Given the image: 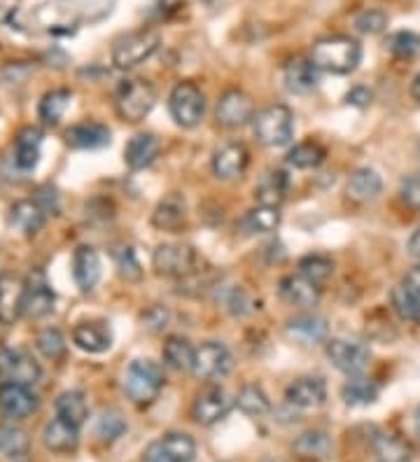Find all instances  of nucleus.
Listing matches in <instances>:
<instances>
[{
    "mask_svg": "<svg viewBox=\"0 0 420 462\" xmlns=\"http://www.w3.org/2000/svg\"><path fill=\"white\" fill-rule=\"evenodd\" d=\"M311 61L318 70L331 75H350L362 61V47L348 35H327L315 40L311 50Z\"/></svg>",
    "mask_w": 420,
    "mask_h": 462,
    "instance_id": "obj_1",
    "label": "nucleus"
},
{
    "mask_svg": "<svg viewBox=\"0 0 420 462\" xmlns=\"http://www.w3.org/2000/svg\"><path fill=\"white\" fill-rule=\"evenodd\" d=\"M252 134L266 147H285L294 138V115L287 106H269L252 119Z\"/></svg>",
    "mask_w": 420,
    "mask_h": 462,
    "instance_id": "obj_2",
    "label": "nucleus"
},
{
    "mask_svg": "<svg viewBox=\"0 0 420 462\" xmlns=\"http://www.w3.org/2000/svg\"><path fill=\"white\" fill-rule=\"evenodd\" d=\"M122 388L134 404H152L163 388L162 366L152 360H134L124 372Z\"/></svg>",
    "mask_w": 420,
    "mask_h": 462,
    "instance_id": "obj_3",
    "label": "nucleus"
},
{
    "mask_svg": "<svg viewBox=\"0 0 420 462\" xmlns=\"http://www.w3.org/2000/svg\"><path fill=\"white\" fill-rule=\"evenodd\" d=\"M157 103V89L147 79H124L115 94V110L129 125H138Z\"/></svg>",
    "mask_w": 420,
    "mask_h": 462,
    "instance_id": "obj_4",
    "label": "nucleus"
},
{
    "mask_svg": "<svg viewBox=\"0 0 420 462\" xmlns=\"http://www.w3.org/2000/svg\"><path fill=\"white\" fill-rule=\"evenodd\" d=\"M159 42H162V38H159L157 31L152 29L122 35L112 47V63L119 70H134L159 50Z\"/></svg>",
    "mask_w": 420,
    "mask_h": 462,
    "instance_id": "obj_5",
    "label": "nucleus"
},
{
    "mask_svg": "<svg viewBox=\"0 0 420 462\" xmlns=\"http://www.w3.org/2000/svg\"><path fill=\"white\" fill-rule=\"evenodd\" d=\"M168 110L175 125L182 129H196L206 115V97L194 82H178L168 97Z\"/></svg>",
    "mask_w": 420,
    "mask_h": 462,
    "instance_id": "obj_6",
    "label": "nucleus"
},
{
    "mask_svg": "<svg viewBox=\"0 0 420 462\" xmlns=\"http://www.w3.org/2000/svg\"><path fill=\"white\" fill-rule=\"evenodd\" d=\"M152 269L163 278H185L196 271V250L190 243H162L152 253Z\"/></svg>",
    "mask_w": 420,
    "mask_h": 462,
    "instance_id": "obj_7",
    "label": "nucleus"
},
{
    "mask_svg": "<svg viewBox=\"0 0 420 462\" xmlns=\"http://www.w3.org/2000/svg\"><path fill=\"white\" fill-rule=\"evenodd\" d=\"M231 366H234L231 350L219 341H206L196 348L191 374L199 381H219L231 372Z\"/></svg>",
    "mask_w": 420,
    "mask_h": 462,
    "instance_id": "obj_8",
    "label": "nucleus"
},
{
    "mask_svg": "<svg viewBox=\"0 0 420 462\" xmlns=\"http://www.w3.org/2000/svg\"><path fill=\"white\" fill-rule=\"evenodd\" d=\"M42 376V369L31 353L23 348H3L0 350V378L3 383L35 385Z\"/></svg>",
    "mask_w": 420,
    "mask_h": 462,
    "instance_id": "obj_9",
    "label": "nucleus"
},
{
    "mask_svg": "<svg viewBox=\"0 0 420 462\" xmlns=\"http://www.w3.org/2000/svg\"><path fill=\"white\" fill-rule=\"evenodd\" d=\"M325 353L331 365L346 376H359V374L367 372L371 362L369 348L364 344H358V341H350V338H331V341H327Z\"/></svg>",
    "mask_w": 420,
    "mask_h": 462,
    "instance_id": "obj_10",
    "label": "nucleus"
},
{
    "mask_svg": "<svg viewBox=\"0 0 420 462\" xmlns=\"http://www.w3.org/2000/svg\"><path fill=\"white\" fill-rule=\"evenodd\" d=\"M196 444L190 434L168 432L152 441L143 453L145 462H194Z\"/></svg>",
    "mask_w": 420,
    "mask_h": 462,
    "instance_id": "obj_11",
    "label": "nucleus"
},
{
    "mask_svg": "<svg viewBox=\"0 0 420 462\" xmlns=\"http://www.w3.org/2000/svg\"><path fill=\"white\" fill-rule=\"evenodd\" d=\"M215 119L224 129H241L255 119V103L241 89L224 91L215 106Z\"/></svg>",
    "mask_w": 420,
    "mask_h": 462,
    "instance_id": "obj_12",
    "label": "nucleus"
},
{
    "mask_svg": "<svg viewBox=\"0 0 420 462\" xmlns=\"http://www.w3.org/2000/svg\"><path fill=\"white\" fill-rule=\"evenodd\" d=\"M231 406H234V402L227 395V390L219 388V385H208L191 402V418H194V423L208 428V425H215L222 418H227Z\"/></svg>",
    "mask_w": 420,
    "mask_h": 462,
    "instance_id": "obj_13",
    "label": "nucleus"
},
{
    "mask_svg": "<svg viewBox=\"0 0 420 462\" xmlns=\"http://www.w3.org/2000/svg\"><path fill=\"white\" fill-rule=\"evenodd\" d=\"M38 411V397L28 385H0V416L10 423H22Z\"/></svg>",
    "mask_w": 420,
    "mask_h": 462,
    "instance_id": "obj_14",
    "label": "nucleus"
},
{
    "mask_svg": "<svg viewBox=\"0 0 420 462\" xmlns=\"http://www.w3.org/2000/svg\"><path fill=\"white\" fill-rule=\"evenodd\" d=\"M54 290L50 288L45 273L33 271L26 278V292H23V316L28 320H40V318L50 316L54 310Z\"/></svg>",
    "mask_w": 420,
    "mask_h": 462,
    "instance_id": "obj_15",
    "label": "nucleus"
},
{
    "mask_svg": "<svg viewBox=\"0 0 420 462\" xmlns=\"http://www.w3.org/2000/svg\"><path fill=\"white\" fill-rule=\"evenodd\" d=\"M287 404L299 409V411H313L318 406L325 404L327 385L320 376H302L292 381L285 390Z\"/></svg>",
    "mask_w": 420,
    "mask_h": 462,
    "instance_id": "obj_16",
    "label": "nucleus"
},
{
    "mask_svg": "<svg viewBox=\"0 0 420 462\" xmlns=\"http://www.w3.org/2000/svg\"><path fill=\"white\" fill-rule=\"evenodd\" d=\"M23 292H26V281L14 273H3L0 276V325H14L19 316H23Z\"/></svg>",
    "mask_w": 420,
    "mask_h": 462,
    "instance_id": "obj_17",
    "label": "nucleus"
},
{
    "mask_svg": "<svg viewBox=\"0 0 420 462\" xmlns=\"http://www.w3.org/2000/svg\"><path fill=\"white\" fill-rule=\"evenodd\" d=\"M247 164H250V154L243 143H227L213 154V173L224 182L238 180L246 173Z\"/></svg>",
    "mask_w": 420,
    "mask_h": 462,
    "instance_id": "obj_18",
    "label": "nucleus"
},
{
    "mask_svg": "<svg viewBox=\"0 0 420 462\" xmlns=\"http://www.w3.org/2000/svg\"><path fill=\"white\" fill-rule=\"evenodd\" d=\"M287 337L294 338L297 344L313 346L327 341V334H330V322L327 318L318 316V313H302V316H294L287 320Z\"/></svg>",
    "mask_w": 420,
    "mask_h": 462,
    "instance_id": "obj_19",
    "label": "nucleus"
},
{
    "mask_svg": "<svg viewBox=\"0 0 420 462\" xmlns=\"http://www.w3.org/2000/svg\"><path fill=\"white\" fill-rule=\"evenodd\" d=\"M280 297L297 309H313L320 301V285L308 281L302 273H292L280 281Z\"/></svg>",
    "mask_w": 420,
    "mask_h": 462,
    "instance_id": "obj_20",
    "label": "nucleus"
},
{
    "mask_svg": "<svg viewBox=\"0 0 420 462\" xmlns=\"http://www.w3.org/2000/svg\"><path fill=\"white\" fill-rule=\"evenodd\" d=\"M283 82L290 94H308L318 87V68L311 59L294 57L283 68Z\"/></svg>",
    "mask_w": 420,
    "mask_h": 462,
    "instance_id": "obj_21",
    "label": "nucleus"
},
{
    "mask_svg": "<svg viewBox=\"0 0 420 462\" xmlns=\"http://www.w3.org/2000/svg\"><path fill=\"white\" fill-rule=\"evenodd\" d=\"M73 344L84 353H91V356L106 353L112 346L110 328H106V322H78L73 328Z\"/></svg>",
    "mask_w": 420,
    "mask_h": 462,
    "instance_id": "obj_22",
    "label": "nucleus"
},
{
    "mask_svg": "<svg viewBox=\"0 0 420 462\" xmlns=\"http://www.w3.org/2000/svg\"><path fill=\"white\" fill-rule=\"evenodd\" d=\"M187 222V201L182 194L171 192L157 203L152 213V225L159 231H178Z\"/></svg>",
    "mask_w": 420,
    "mask_h": 462,
    "instance_id": "obj_23",
    "label": "nucleus"
},
{
    "mask_svg": "<svg viewBox=\"0 0 420 462\" xmlns=\"http://www.w3.org/2000/svg\"><path fill=\"white\" fill-rule=\"evenodd\" d=\"M162 152V143L154 134H135L124 147V162L134 171H143Z\"/></svg>",
    "mask_w": 420,
    "mask_h": 462,
    "instance_id": "obj_24",
    "label": "nucleus"
},
{
    "mask_svg": "<svg viewBox=\"0 0 420 462\" xmlns=\"http://www.w3.org/2000/svg\"><path fill=\"white\" fill-rule=\"evenodd\" d=\"M73 276L82 292H91L101 281V257L91 245H79L73 254Z\"/></svg>",
    "mask_w": 420,
    "mask_h": 462,
    "instance_id": "obj_25",
    "label": "nucleus"
},
{
    "mask_svg": "<svg viewBox=\"0 0 420 462\" xmlns=\"http://www.w3.org/2000/svg\"><path fill=\"white\" fill-rule=\"evenodd\" d=\"M66 143L75 150H98L110 143V129L101 122H79L66 131Z\"/></svg>",
    "mask_w": 420,
    "mask_h": 462,
    "instance_id": "obj_26",
    "label": "nucleus"
},
{
    "mask_svg": "<svg viewBox=\"0 0 420 462\" xmlns=\"http://www.w3.org/2000/svg\"><path fill=\"white\" fill-rule=\"evenodd\" d=\"M42 444L51 453H73L79 444V428L54 418L42 430Z\"/></svg>",
    "mask_w": 420,
    "mask_h": 462,
    "instance_id": "obj_27",
    "label": "nucleus"
},
{
    "mask_svg": "<svg viewBox=\"0 0 420 462\" xmlns=\"http://www.w3.org/2000/svg\"><path fill=\"white\" fill-rule=\"evenodd\" d=\"M383 189L381 175L374 169H358L346 182V197L355 203H369L378 199Z\"/></svg>",
    "mask_w": 420,
    "mask_h": 462,
    "instance_id": "obj_28",
    "label": "nucleus"
},
{
    "mask_svg": "<svg viewBox=\"0 0 420 462\" xmlns=\"http://www.w3.org/2000/svg\"><path fill=\"white\" fill-rule=\"evenodd\" d=\"M287 189H290V178H287L285 171L275 169L262 175V180L255 187V199H257L259 206L280 208V203L287 197Z\"/></svg>",
    "mask_w": 420,
    "mask_h": 462,
    "instance_id": "obj_29",
    "label": "nucleus"
},
{
    "mask_svg": "<svg viewBox=\"0 0 420 462\" xmlns=\"http://www.w3.org/2000/svg\"><path fill=\"white\" fill-rule=\"evenodd\" d=\"M7 222H10V226L22 231L23 236H35L45 225V210L40 208L38 201H19L10 208Z\"/></svg>",
    "mask_w": 420,
    "mask_h": 462,
    "instance_id": "obj_30",
    "label": "nucleus"
},
{
    "mask_svg": "<svg viewBox=\"0 0 420 462\" xmlns=\"http://www.w3.org/2000/svg\"><path fill=\"white\" fill-rule=\"evenodd\" d=\"M31 456V439L17 425H0V457L5 462H26Z\"/></svg>",
    "mask_w": 420,
    "mask_h": 462,
    "instance_id": "obj_31",
    "label": "nucleus"
},
{
    "mask_svg": "<svg viewBox=\"0 0 420 462\" xmlns=\"http://www.w3.org/2000/svg\"><path fill=\"white\" fill-rule=\"evenodd\" d=\"M40 147H42V134L33 126L19 131L17 141H14V164L22 171H33L38 166Z\"/></svg>",
    "mask_w": 420,
    "mask_h": 462,
    "instance_id": "obj_32",
    "label": "nucleus"
},
{
    "mask_svg": "<svg viewBox=\"0 0 420 462\" xmlns=\"http://www.w3.org/2000/svg\"><path fill=\"white\" fill-rule=\"evenodd\" d=\"M292 451L303 460H327L331 456V439L330 434L322 430H311V432L299 434L297 441L292 444Z\"/></svg>",
    "mask_w": 420,
    "mask_h": 462,
    "instance_id": "obj_33",
    "label": "nucleus"
},
{
    "mask_svg": "<svg viewBox=\"0 0 420 462\" xmlns=\"http://www.w3.org/2000/svg\"><path fill=\"white\" fill-rule=\"evenodd\" d=\"M56 418H61L66 423L82 428L84 420L89 418V409H87V400L79 390H66L56 397Z\"/></svg>",
    "mask_w": 420,
    "mask_h": 462,
    "instance_id": "obj_34",
    "label": "nucleus"
},
{
    "mask_svg": "<svg viewBox=\"0 0 420 462\" xmlns=\"http://www.w3.org/2000/svg\"><path fill=\"white\" fill-rule=\"evenodd\" d=\"M196 348L190 344L185 337H168L163 344V362L175 372H191V362H194Z\"/></svg>",
    "mask_w": 420,
    "mask_h": 462,
    "instance_id": "obj_35",
    "label": "nucleus"
},
{
    "mask_svg": "<svg viewBox=\"0 0 420 462\" xmlns=\"http://www.w3.org/2000/svg\"><path fill=\"white\" fill-rule=\"evenodd\" d=\"M241 225L252 236L271 234L280 225V210L274 208V206H255L252 210H247Z\"/></svg>",
    "mask_w": 420,
    "mask_h": 462,
    "instance_id": "obj_36",
    "label": "nucleus"
},
{
    "mask_svg": "<svg viewBox=\"0 0 420 462\" xmlns=\"http://www.w3.org/2000/svg\"><path fill=\"white\" fill-rule=\"evenodd\" d=\"M325 157H327L325 147L318 145V143L313 141H306L294 145L290 152H287V164H290L292 169H299V171L318 169V166L325 162Z\"/></svg>",
    "mask_w": 420,
    "mask_h": 462,
    "instance_id": "obj_37",
    "label": "nucleus"
},
{
    "mask_svg": "<svg viewBox=\"0 0 420 462\" xmlns=\"http://www.w3.org/2000/svg\"><path fill=\"white\" fill-rule=\"evenodd\" d=\"M236 406H238L246 416H252V418L266 416V413L271 411V402L269 397H266V393H264L259 385H252V383L243 385L238 397H236Z\"/></svg>",
    "mask_w": 420,
    "mask_h": 462,
    "instance_id": "obj_38",
    "label": "nucleus"
},
{
    "mask_svg": "<svg viewBox=\"0 0 420 462\" xmlns=\"http://www.w3.org/2000/svg\"><path fill=\"white\" fill-rule=\"evenodd\" d=\"M218 301H222L224 309L229 310L231 316L236 318L250 316L252 310H255L250 294L243 288H238V285H224V288L218 285Z\"/></svg>",
    "mask_w": 420,
    "mask_h": 462,
    "instance_id": "obj_39",
    "label": "nucleus"
},
{
    "mask_svg": "<svg viewBox=\"0 0 420 462\" xmlns=\"http://www.w3.org/2000/svg\"><path fill=\"white\" fill-rule=\"evenodd\" d=\"M70 97L73 94L68 89H54L45 94L42 101H40V119L45 125H59V119L66 115L68 106H70Z\"/></svg>",
    "mask_w": 420,
    "mask_h": 462,
    "instance_id": "obj_40",
    "label": "nucleus"
},
{
    "mask_svg": "<svg viewBox=\"0 0 420 462\" xmlns=\"http://www.w3.org/2000/svg\"><path fill=\"white\" fill-rule=\"evenodd\" d=\"M299 273L306 276L308 281H313L315 285H322L325 281H330V276L334 273V262L327 254H306L299 260Z\"/></svg>",
    "mask_w": 420,
    "mask_h": 462,
    "instance_id": "obj_41",
    "label": "nucleus"
},
{
    "mask_svg": "<svg viewBox=\"0 0 420 462\" xmlns=\"http://www.w3.org/2000/svg\"><path fill=\"white\" fill-rule=\"evenodd\" d=\"M376 397H378V388L371 383L369 378L353 376L343 385V400L350 406H367L376 402Z\"/></svg>",
    "mask_w": 420,
    "mask_h": 462,
    "instance_id": "obj_42",
    "label": "nucleus"
},
{
    "mask_svg": "<svg viewBox=\"0 0 420 462\" xmlns=\"http://www.w3.org/2000/svg\"><path fill=\"white\" fill-rule=\"evenodd\" d=\"M35 348L47 360H61L66 356V337L59 329L47 328L35 337Z\"/></svg>",
    "mask_w": 420,
    "mask_h": 462,
    "instance_id": "obj_43",
    "label": "nucleus"
},
{
    "mask_svg": "<svg viewBox=\"0 0 420 462\" xmlns=\"http://www.w3.org/2000/svg\"><path fill=\"white\" fill-rule=\"evenodd\" d=\"M124 432H126V423L122 413L115 409H103L101 416L96 418V437L101 441H115Z\"/></svg>",
    "mask_w": 420,
    "mask_h": 462,
    "instance_id": "obj_44",
    "label": "nucleus"
},
{
    "mask_svg": "<svg viewBox=\"0 0 420 462\" xmlns=\"http://www.w3.org/2000/svg\"><path fill=\"white\" fill-rule=\"evenodd\" d=\"M115 264H117L119 276L129 282H138L143 278V266H140L138 257H135L131 245H119L115 250Z\"/></svg>",
    "mask_w": 420,
    "mask_h": 462,
    "instance_id": "obj_45",
    "label": "nucleus"
},
{
    "mask_svg": "<svg viewBox=\"0 0 420 462\" xmlns=\"http://www.w3.org/2000/svg\"><path fill=\"white\" fill-rule=\"evenodd\" d=\"M387 47L397 57L415 59L420 57V35L414 31H399V33H392L387 38Z\"/></svg>",
    "mask_w": 420,
    "mask_h": 462,
    "instance_id": "obj_46",
    "label": "nucleus"
},
{
    "mask_svg": "<svg viewBox=\"0 0 420 462\" xmlns=\"http://www.w3.org/2000/svg\"><path fill=\"white\" fill-rule=\"evenodd\" d=\"M387 14L383 10H374V7H369V10H362L358 14V17L353 19L355 29L359 31L362 35H378L383 33V31L387 29Z\"/></svg>",
    "mask_w": 420,
    "mask_h": 462,
    "instance_id": "obj_47",
    "label": "nucleus"
},
{
    "mask_svg": "<svg viewBox=\"0 0 420 462\" xmlns=\"http://www.w3.org/2000/svg\"><path fill=\"white\" fill-rule=\"evenodd\" d=\"M376 453L383 457V462L409 460V446H404L402 441L390 437V434H381V437L376 439Z\"/></svg>",
    "mask_w": 420,
    "mask_h": 462,
    "instance_id": "obj_48",
    "label": "nucleus"
},
{
    "mask_svg": "<svg viewBox=\"0 0 420 462\" xmlns=\"http://www.w3.org/2000/svg\"><path fill=\"white\" fill-rule=\"evenodd\" d=\"M392 309L397 313L402 320H409V322H420V309L415 304L414 299L409 297V292L397 285V288L392 290Z\"/></svg>",
    "mask_w": 420,
    "mask_h": 462,
    "instance_id": "obj_49",
    "label": "nucleus"
},
{
    "mask_svg": "<svg viewBox=\"0 0 420 462\" xmlns=\"http://www.w3.org/2000/svg\"><path fill=\"white\" fill-rule=\"evenodd\" d=\"M143 322L150 332H163L171 322V310L166 306H150V309L143 313Z\"/></svg>",
    "mask_w": 420,
    "mask_h": 462,
    "instance_id": "obj_50",
    "label": "nucleus"
},
{
    "mask_svg": "<svg viewBox=\"0 0 420 462\" xmlns=\"http://www.w3.org/2000/svg\"><path fill=\"white\" fill-rule=\"evenodd\" d=\"M402 201L409 206L411 210H418L420 213V173H411L406 180L402 182Z\"/></svg>",
    "mask_w": 420,
    "mask_h": 462,
    "instance_id": "obj_51",
    "label": "nucleus"
},
{
    "mask_svg": "<svg viewBox=\"0 0 420 462\" xmlns=\"http://www.w3.org/2000/svg\"><path fill=\"white\" fill-rule=\"evenodd\" d=\"M402 288L406 290V292H409V297L414 299L415 304H418V309H420V266L411 269L409 273L404 276Z\"/></svg>",
    "mask_w": 420,
    "mask_h": 462,
    "instance_id": "obj_52",
    "label": "nucleus"
},
{
    "mask_svg": "<svg viewBox=\"0 0 420 462\" xmlns=\"http://www.w3.org/2000/svg\"><path fill=\"white\" fill-rule=\"evenodd\" d=\"M348 103H353V106H369L371 103V91L367 87H355L350 94L346 97Z\"/></svg>",
    "mask_w": 420,
    "mask_h": 462,
    "instance_id": "obj_53",
    "label": "nucleus"
},
{
    "mask_svg": "<svg viewBox=\"0 0 420 462\" xmlns=\"http://www.w3.org/2000/svg\"><path fill=\"white\" fill-rule=\"evenodd\" d=\"M406 250H409L411 257L420 260V226L414 231V234H411L409 243H406Z\"/></svg>",
    "mask_w": 420,
    "mask_h": 462,
    "instance_id": "obj_54",
    "label": "nucleus"
},
{
    "mask_svg": "<svg viewBox=\"0 0 420 462\" xmlns=\"http://www.w3.org/2000/svg\"><path fill=\"white\" fill-rule=\"evenodd\" d=\"M411 97H414L415 103H420V73L415 75L414 82H411Z\"/></svg>",
    "mask_w": 420,
    "mask_h": 462,
    "instance_id": "obj_55",
    "label": "nucleus"
},
{
    "mask_svg": "<svg viewBox=\"0 0 420 462\" xmlns=\"http://www.w3.org/2000/svg\"><path fill=\"white\" fill-rule=\"evenodd\" d=\"M415 434H418V437H420V406H418V409H415Z\"/></svg>",
    "mask_w": 420,
    "mask_h": 462,
    "instance_id": "obj_56",
    "label": "nucleus"
},
{
    "mask_svg": "<svg viewBox=\"0 0 420 462\" xmlns=\"http://www.w3.org/2000/svg\"><path fill=\"white\" fill-rule=\"evenodd\" d=\"M418 154H420V143H418Z\"/></svg>",
    "mask_w": 420,
    "mask_h": 462,
    "instance_id": "obj_57",
    "label": "nucleus"
}]
</instances>
